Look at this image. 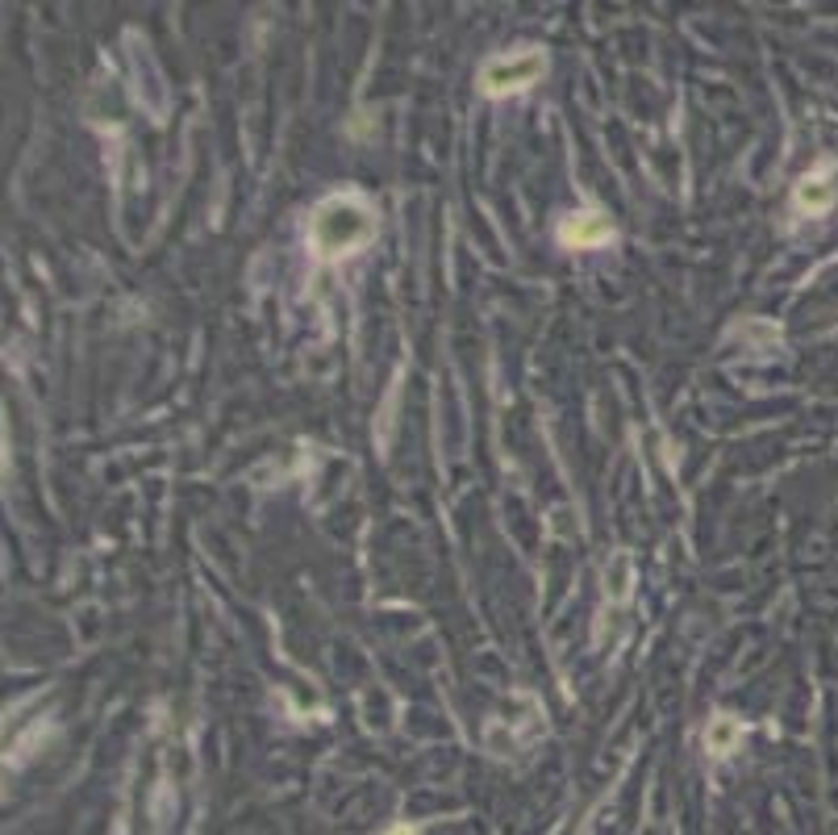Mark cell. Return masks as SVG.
<instances>
[{
  "instance_id": "obj_1",
  "label": "cell",
  "mask_w": 838,
  "mask_h": 835,
  "mask_svg": "<svg viewBox=\"0 0 838 835\" xmlns=\"http://www.w3.org/2000/svg\"><path fill=\"white\" fill-rule=\"evenodd\" d=\"M376 239V213L367 201L360 197H330L313 209V222H309V243L322 260H339L351 255Z\"/></svg>"
},
{
  "instance_id": "obj_2",
  "label": "cell",
  "mask_w": 838,
  "mask_h": 835,
  "mask_svg": "<svg viewBox=\"0 0 838 835\" xmlns=\"http://www.w3.org/2000/svg\"><path fill=\"white\" fill-rule=\"evenodd\" d=\"M543 76H547V54L526 47V51H509L488 59L479 68V88H484V97H509V92H526Z\"/></svg>"
},
{
  "instance_id": "obj_3",
  "label": "cell",
  "mask_w": 838,
  "mask_h": 835,
  "mask_svg": "<svg viewBox=\"0 0 838 835\" xmlns=\"http://www.w3.org/2000/svg\"><path fill=\"white\" fill-rule=\"evenodd\" d=\"M559 239L564 247H576V251H593V247L609 243L614 239V222L605 213H572L564 227H559Z\"/></svg>"
},
{
  "instance_id": "obj_4",
  "label": "cell",
  "mask_w": 838,
  "mask_h": 835,
  "mask_svg": "<svg viewBox=\"0 0 838 835\" xmlns=\"http://www.w3.org/2000/svg\"><path fill=\"white\" fill-rule=\"evenodd\" d=\"M738 740H743V723H738V718H730V714H718V718H709V731H705V748L714 752V756H730V752L738 748Z\"/></svg>"
},
{
  "instance_id": "obj_5",
  "label": "cell",
  "mask_w": 838,
  "mask_h": 835,
  "mask_svg": "<svg viewBox=\"0 0 838 835\" xmlns=\"http://www.w3.org/2000/svg\"><path fill=\"white\" fill-rule=\"evenodd\" d=\"M830 201H835V189L826 184V175H805L797 184V209L805 213H821V209H830Z\"/></svg>"
},
{
  "instance_id": "obj_6",
  "label": "cell",
  "mask_w": 838,
  "mask_h": 835,
  "mask_svg": "<svg viewBox=\"0 0 838 835\" xmlns=\"http://www.w3.org/2000/svg\"><path fill=\"white\" fill-rule=\"evenodd\" d=\"M630 585H634V560L630 552H617L614 564H609V573H605V590H609L614 602H626V597H630Z\"/></svg>"
},
{
  "instance_id": "obj_7",
  "label": "cell",
  "mask_w": 838,
  "mask_h": 835,
  "mask_svg": "<svg viewBox=\"0 0 838 835\" xmlns=\"http://www.w3.org/2000/svg\"><path fill=\"white\" fill-rule=\"evenodd\" d=\"M388 835H413L410 823H396V827H388Z\"/></svg>"
}]
</instances>
